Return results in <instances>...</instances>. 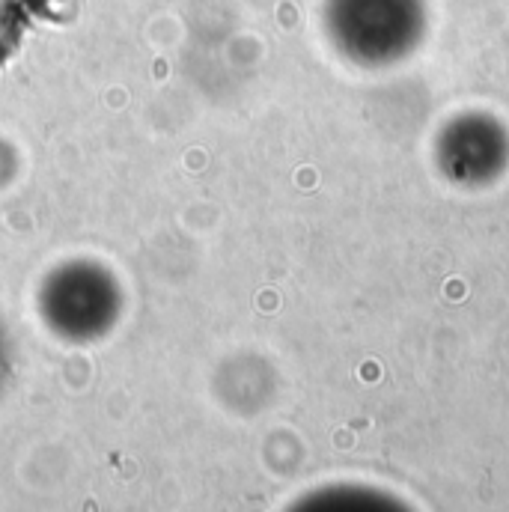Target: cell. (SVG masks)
Instances as JSON below:
<instances>
[{
	"label": "cell",
	"mask_w": 509,
	"mask_h": 512,
	"mask_svg": "<svg viewBox=\"0 0 509 512\" xmlns=\"http://www.w3.org/2000/svg\"><path fill=\"white\" fill-rule=\"evenodd\" d=\"M39 310L45 322L66 334H99L123 307V283L99 259L75 256L57 262L39 283Z\"/></svg>",
	"instance_id": "1"
}]
</instances>
